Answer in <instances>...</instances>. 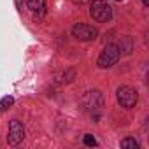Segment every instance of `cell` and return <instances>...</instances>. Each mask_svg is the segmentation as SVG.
I'll list each match as a JSON object with an SVG mask.
<instances>
[{"label":"cell","instance_id":"1","mask_svg":"<svg viewBox=\"0 0 149 149\" xmlns=\"http://www.w3.org/2000/svg\"><path fill=\"white\" fill-rule=\"evenodd\" d=\"M90 16L95 21H109L112 18V9L107 4V0H91V7H90Z\"/></svg>","mask_w":149,"mask_h":149},{"label":"cell","instance_id":"2","mask_svg":"<svg viewBox=\"0 0 149 149\" xmlns=\"http://www.w3.org/2000/svg\"><path fill=\"white\" fill-rule=\"evenodd\" d=\"M119 54H121V53H119L118 44H109V46H105L104 51L100 53L97 63H98V67H102V68H109V67H112V65L118 63Z\"/></svg>","mask_w":149,"mask_h":149},{"label":"cell","instance_id":"3","mask_svg":"<svg viewBox=\"0 0 149 149\" xmlns=\"http://www.w3.org/2000/svg\"><path fill=\"white\" fill-rule=\"evenodd\" d=\"M137 100H139V95H137V91H135L133 88H130V86H121V88L118 90V102H119L121 107H125V109H133L135 104H137Z\"/></svg>","mask_w":149,"mask_h":149},{"label":"cell","instance_id":"4","mask_svg":"<svg viewBox=\"0 0 149 149\" xmlns=\"http://www.w3.org/2000/svg\"><path fill=\"white\" fill-rule=\"evenodd\" d=\"M72 35L76 37V39H79V40L88 42V40H95V39L98 37V30L93 28V26H90V25L77 23L76 26L72 28Z\"/></svg>","mask_w":149,"mask_h":149},{"label":"cell","instance_id":"5","mask_svg":"<svg viewBox=\"0 0 149 149\" xmlns=\"http://www.w3.org/2000/svg\"><path fill=\"white\" fill-rule=\"evenodd\" d=\"M102 104H104V97H102V93L100 91H88L84 97H83V100H81V105H83V109L84 111H95V109H98V107H102Z\"/></svg>","mask_w":149,"mask_h":149},{"label":"cell","instance_id":"6","mask_svg":"<svg viewBox=\"0 0 149 149\" xmlns=\"http://www.w3.org/2000/svg\"><path fill=\"white\" fill-rule=\"evenodd\" d=\"M25 139V128L18 119H13L9 123V133H7V142L11 146H18Z\"/></svg>","mask_w":149,"mask_h":149},{"label":"cell","instance_id":"7","mask_svg":"<svg viewBox=\"0 0 149 149\" xmlns=\"http://www.w3.org/2000/svg\"><path fill=\"white\" fill-rule=\"evenodd\" d=\"M26 4L33 14H37V16L46 14V0H26Z\"/></svg>","mask_w":149,"mask_h":149},{"label":"cell","instance_id":"8","mask_svg":"<svg viewBox=\"0 0 149 149\" xmlns=\"http://www.w3.org/2000/svg\"><path fill=\"white\" fill-rule=\"evenodd\" d=\"M121 147L123 149H137L139 147V142L135 139H132V137H126V139L121 140Z\"/></svg>","mask_w":149,"mask_h":149},{"label":"cell","instance_id":"9","mask_svg":"<svg viewBox=\"0 0 149 149\" xmlns=\"http://www.w3.org/2000/svg\"><path fill=\"white\" fill-rule=\"evenodd\" d=\"M13 104H14V98H13V97H4L2 100H0V112L7 111Z\"/></svg>","mask_w":149,"mask_h":149},{"label":"cell","instance_id":"10","mask_svg":"<svg viewBox=\"0 0 149 149\" xmlns=\"http://www.w3.org/2000/svg\"><path fill=\"white\" fill-rule=\"evenodd\" d=\"M84 144H86L88 147H95V146H97V139H95L93 135L86 133V135H84Z\"/></svg>","mask_w":149,"mask_h":149},{"label":"cell","instance_id":"11","mask_svg":"<svg viewBox=\"0 0 149 149\" xmlns=\"http://www.w3.org/2000/svg\"><path fill=\"white\" fill-rule=\"evenodd\" d=\"M76 4H86V2H90V0H74Z\"/></svg>","mask_w":149,"mask_h":149},{"label":"cell","instance_id":"12","mask_svg":"<svg viewBox=\"0 0 149 149\" xmlns=\"http://www.w3.org/2000/svg\"><path fill=\"white\" fill-rule=\"evenodd\" d=\"M118 2H121V0H118Z\"/></svg>","mask_w":149,"mask_h":149}]
</instances>
